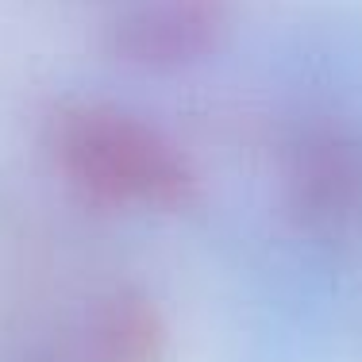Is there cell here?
<instances>
[{
  "label": "cell",
  "mask_w": 362,
  "mask_h": 362,
  "mask_svg": "<svg viewBox=\"0 0 362 362\" xmlns=\"http://www.w3.org/2000/svg\"><path fill=\"white\" fill-rule=\"evenodd\" d=\"M70 347L77 362H166L170 324L146 289L112 286L85 305Z\"/></svg>",
  "instance_id": "4"
},
{
  "label": "cell",
  "mask_w": 362,
  "mask_h": 362,
  "mask_svg": "<svg viewBox=\"0 0 362 362\" xmlns=\"http://www.w3.org/2000/svg\"><path fill=\"white\" fill-rule=\"evenodd\" d=\"M58 177L81 201L112 212H185L201 177L185 151L151 119L105 100H66L42 124Z\"/></svg>",
  "instance_id": "1"
},
{
  "label": "cell",
  "mask_w": 362,
  "mask_h": 362,
  "mask_svg": "<svg viewBox=\"0 0 362 362\" xmlns=\"http://www.w3.org/2000/svg\"><path fill=\"white\" fill-rule=\"evenodd\" d=\"M228 35L223 0H135L105 28L112 62L143 74H177L204 62Z\"/></svg>",
  "instance_id": "3"
},
{
  "label": "cell",
  "mask_w": 362,
  "mask_h": 362,
  "mask_svg": "<svg viewBox=\"0 0 362 362\" xmlns=\"http://www.w3.org/2000/svg\"><path fill=\"white\" fill-rule=\"evenodd\" d=\"M12 362H77L74 355V347H39V351H23L20 358H12Z\"/></svg>",
  "instance_id": "5"
},
{
  "label": "cell",
  "mask_w": 362,
  "mask_h": 362,
  "mask_svg": "<svg viewBox=\"0 0 362 362\" xmlns=\"http://www.w3.org/2000/svg\"><path fill=\"white\" fill-rule=\"evenodd\" d=\"M278 193L286 220L320 247L362 239V124L347 116H308L278 154Z\"/></svg>",
  "instance_id": "2"
}]
</instances>
